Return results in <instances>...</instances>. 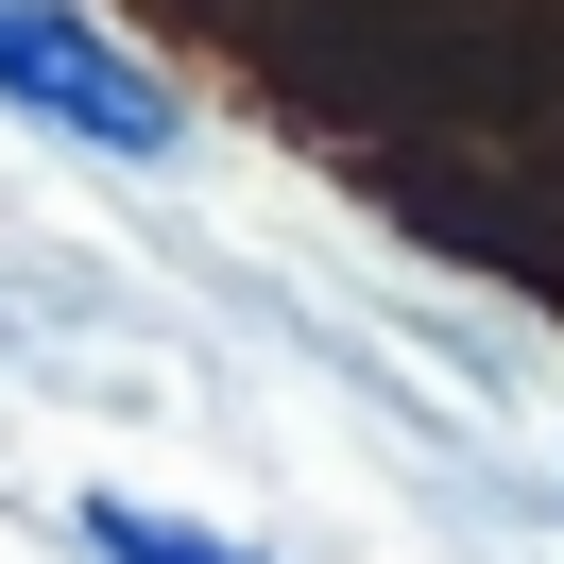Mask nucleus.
I'll return each instance as SVG.
<instances>
[{"mask_svg":"<svg viewBox=\"0 0 564 564\" xmlns=\"http://www.w3.org/2000/svg\"><path fill=\"white\" fill-rule=\"evenodd\" d=\"M0 104L18 120H52V138H86V154H188V104H172V69H154L120 18H86V0H0Z\"/></svg>","mask_w":564,"mask_h":564,"instance_id":"1","label":"nucleus"},{"mask_svg":"<svg viewBox=\"0 0 564 564\" xmlns=\"http://www.w3.org/2000/svg\"><path fill=\"white\" fill-rule=\"evenodd\" d=\"M86 547H104V564H257L240 530H206V513H154V496H86Z\"/></svg>","mask_w":564,"mask_h":564,"instance_id":"2","label":"nucleus"}]
</instances>
